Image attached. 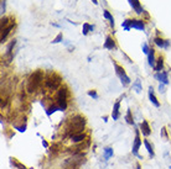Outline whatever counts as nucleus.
Returning a JSON list of instances; mask_svg holds the SVG:
<instances>
[{"label":"nucleus","mask_w":171,"mask_h":169,"mask_svg":"<svg viewBox=\"0 0 171 169\" xmlns=\"http://www.w3.org/2000/svg\"><path fill=\"white\" fill-rule=\"evenodd\" d=\"M88 95L94 98V99H98V94H97V91H95V90H90V91H88Z\"/></svg>","instance_id":"bb28decb"},{"label":"nucleus","mask_w":171,"mask_h":169,"mask_svg":"<svg viewBox=\"0 0 171 169\" xmlns=\"http://www.w3.org/2000/svg\"><path fill=\"white\" fill-rule=\"evenodd\" d=\"M154 53H155V51H154V48H150V51H149V53H148V62H149V66L150 67H155V59H154Z\"/></svg>","instance_id":"2eb2a0df"},{"label":"nucleus","mask_w":171,"mask_h":169,"mask_svg":"<svg viewBox=\"0 0 171 169\" xmlns=\"http://www.w3.org/2000/svg\"><path fill=\"white\" fill-rule=\"evenodd\" d=\"M154 42L156 43V46H159L160 48H166V47H169V41H166V40H162V38H159V37H155L154 38Z\"/></svg>","instance_id":"f8f14e48"},{"label":"nucleus","mask_w":171,"mask_h":169,"mask_svg":"<svg viewBox=\"0 0 171 169\" xmlns=\"http://www.w3.org/2000/svg\"><path fill=\"white\" fill-rule=\"evenodd\" d=\"M114 67H115V73H117V75L119 77L122 84H123L124 87L129 85V84H130V78H129V77L127 75L124 68L120 67L119 64H117V63H114Z\"/></svg>","instance_id":"39448f33"},{"label":"nucleus","mask_w":171,"mask_h":169,"mask_svg":"<svg viewBox=\"0 0 171 169\" xmlns=\"http://www.w3.org/2000/svg\"><path fill=\"white\" fill-rule=\"evenodd\" d=\"M125 118H127V122H128V124H130V125L134 124V120H133V117H132V111H130V110H128Z\"/></svg>","instance_id":"5701e85b"},{"label":"nucleus","mask_w":171,"mask_h":169,"mask_svg":"<svg viewBox=\"0 0 171 169\" xmlns=\"http://www.w3.org/2000/svg\"><path fill=\"white\" fill-rule=\"evenodd\" d=\"M104 152H106V159H108L109 157L113 156V150L112 148H106Z\"/></svg>","instance_id":"393cba45"},{"label":"nucleus","mask_w":171,"mask_h":169,"mask_svg":"<svg viewBox=\"0 0 171 169\" xmlns=\"http://www.w3.org/2000/svg\"><path fill=\"white\" fill-rule=\"evenodd\" d=\"M86 125V118L81 115H76L71 117L68 120L67 124V135L73 136V135H78V133H82V130L84 129Z\"/></svg>","instance_id":"f257e3e1"},{"label":"nucleus","mask_w":171,"mask_h":169,"mask_svg":"<svg viewBox=\"0 0 171 169\" xmlns=\"http://www.w3.org/2000/svg\"><path fill=\"white\" fill-rule=\"evenodd\" d=\"M156 79H159L160 82H162L164 84H169V80H167V73L166 72H160L155 75Z\"/></svg>","instance_id":"dca6fc26"},{"label":"nucleus","mask_w":171,"mask_h":169,"mask_svg":"<svg viewBox=\"0 0 171 169\" xmlns=\"http://www.w3.org/2000/svg\"><path fill=\"white\" fill-rule=\"evenodd\" d=\"M14 26H15V24H10L9 26L4 27V29H1V42L5 41V38L8 37V35L10 33V31L14 29Z\"/></svg>","instance_id":"9d476101"},{"label":"nucleus","mask_w":171,"mask_h":169,"mask_svg":"<svg viewBox=\"0 0 171 169\" xmlns=\"http://www.w3.org/2000/svg\"><path fill=\"white\" fill-rule=\"evenodd\" d=\"M133 87L136 89V93H140L141 91V85H140V79H136V82L133 84Z\"/></svg>","instance_id":"b1692460"},{"label":"nucleus","mask_w":171,"mask_h":169,"mask_svg":"<svg viewBox=\"0 0 171 169\" xmlns=\"http://www.w3.org/2000/svg\"><path fill=\"white\" fill-rule=\"evenodd\" d=\"M119 106H120V103L117 101L114 104V108H113V112H112V116H113V120H118L119 117Z\"/></svg>","instance_id":"a211bd4d"},{"label":"nucleus","mask_w":171,"mask_h":169,"mask_svg":"<svg viewBox=\"0 0 171 169\" xmlns=\"http://www.w3.org/2000/svg\"><path fill=\"white\" fill-rule=\"evenodd\" d=\"M141 144V139H140V133L139 131H136V136H135V141H134V146H133V153L138 156V151H139V147Z\"/></svg>","instance_id":"0eeeda50"},{"label":"nucleus","mask_w":171,"mask_h":169,"mask_svg":"<svg viewBox=\"0 0 171 169\" xmlns=\"http://www.w3.org/2000/svg\"><path fill=\"white\" fill-rule=\"evenodd\" d=\"M132 27H134V29H136V30L144 31L145 24H144V21H143V20H133L132 19Z\"/></svg>","instance_id":"6e6552de"},{"label":"nucleus","mask_w":171,"mask_h":169,"mask_svg":"<svg viewBox=\"0 0 171 169\" xmlns=\"http://www.w3.org/2000/svg\"><path fill=\"white\" fill-rule=\"evenodd\" d=\"M93 30H94V26H93V25H90V24L84 22V24H83V31H82V33L87 35L90 31H93Z\"/></svg>","instance_id":"aec40b11"},{"label":"nucleus","mask_w":171,"mask_h":169,"mask_svg":"<svg viewBox=\"0 0 171 169\" xmlns=\"http://www.w3.org/2000/svg\"><path fill=\"white\" fill-rule=\"evenodd\" d=\"M129 4H130V6L133 8V10L136 12V14H143L144 12V10H143L141 5L139 3V0H128Z\"/></svg>","instance_id":"423d86ee"},{"label":"nucleus","mask_w":171,"mask_h":169,"mask_svg":"<svg viewBox=\"0 0 171 169\" xmlns=\"http://www.w3.org/2000/svg\"><path fill=\"white\" fill-rule=\"evenodd\" d=\"M161 135H164L165 137H167V133H166V130H165V129H162V131H161Z\"/></svg>","instance_id":"2f4dec72"},{"label":"nucleus","mask_w":171,"mask_h":169,"mask_svg":"<svg viewBox=\"0 0 171 169\" xmlns=\"http://www.w3.org/2000/svg\"><path fill=\"white\" fill-rule=\"evenodd\" d=\"M162 68H164V58H162V56H160V57L158 58V62H156L154 69H155L158 73H160L161 70H162Z\"/></svg>","instance_id":"f3484780"},{"label":"nucleus","mask_w":171,"mask_h":169,"mask_svg":"<svg viewBox=\"0 0 171 169\" xmlns=\"http://www.w3.org/2000/svg\"><path fill=\"white\" fill-rule=\"evenodd\" d=\"M149 51H150V48H149L148 43H144V45H143V52H144L145 54H148V53H149Z\"/></svg>","instance_id":"c85d7f7f"},{"label":"nucleus","mask_w":171,"mask_h":169,"mask_svg":"<svg viewBox=\"0 0 171 169\" xmlns=\"http://www.w3.org/2000/svg\"><path fill=\"white\" fill-rule=\"evenodd\" d=\"M140 129H141V132H143L144 136H149L150 133H151V131H150V126H149L148 121H145V120L140 124Z\"/></svg>","instance_id":"9b49d317"},{"label":"nucleus","mask_w":171,"mask_h":169,"mask_svg":"<svg viewBox=\"0 0 171 169\" xmlns=\"http://www.w3.org/2000/svg\"><path fill=\"white\" fill-rule=\"evenodd\" d=\"M103 15H104V17H106L107 20H109V22H111V26L114 27V19H113V16H112V14L109 12L108 10H103Z\"/></svg>","instance_id":"6ab92c4d"},{"label":"nucleus","mask_w":171,"mask_h":169,"mask_svg":"<svg viewBox=\"0 0 171 169\" xmlns=\"http://www.w3.org/2000/svg\"><path fill=\"white\" fill-rule=\"evenodd\" d=\"M92 1H93V4H95V5L98 4V1H97V0H92Z\"/></svg>","instance_id":"473e14b6"},{"label":"nucleus","mask_w":171,"mask_h":169,"mask_svg":"<svg viewBox=\"0 0 171 169\" xmlns=\"http://www.w3.org/2000/svg\"><path fill=\"white\" fill-rule=\"evenodd\" d=\"M9 20H10V17H8V16H5V17H3V19H1V29H4V26L8 25Z\"/></svg>","instance_id":"a878e982"},{"label":"nucleus","mask_w":171,"mask_h":169,"mask_svg":"<svg viewBox=\"0 0 171 169\" xmlns=\"http://www.w3.org/2000/svg\"><path fill=\"white\" fill-rule=\"evenodd\" d=\"M149 99H150V101H151L156 108H160V103L158 101L156 96L154 95V91H153V88H151V87H150V89H149Z\"/></svg>","instance_id":"ddd939ff"},{"label":"nucleus","mask_w":171,"mask_h":169,"mask_svg":"<svg viewBox=\"0 0 171 169\" xmlns=\"http://www.w3.org/2000/svg\"><path fill=\"white\" fill-rule=\"evenodd\" d=\"M67 98H68V90L66 87H61L57 91V106L60 110L65 111L67 109Z\"/></svg>","instance_id":"20e7f679"},{"label":"nucleus","mask_w":171,"mask_h":169,"mask_svg":"<svg viewBox=\"0 0 171 169\" xmlns=\"http://www.w3.org/2000/svg\"><path fill=\"white\" fill-rule=\"evenodd\" d=\"M86 139V135L84 133H78V135H73L71 136V141L74 143H79V142H83Z\"/></svg>","instance_id":"4468645a"},{"label":"nucleus","mask_w":171,"mask_h":169,"mask_svg":"<svg viewBox=\"0 0 171 169\" xmlns=\"http://www.w3.org/2000/svg\"><path fill=\"white\" fill-rule=\"evenodd\" d=\"M58 148H60V144H53L52 147H51V152H58Z\"/></svg>","instance_id":"c756f323"},{"label":"nucleus","mask_w":171,"mask_h":169,"mask_svg":"<svg viewBox=\"0 0 171 169\" xmlns=\"http://www.w3.org/2000/svg\"><path fill=\"white\" fill-rule=\"evenodd\" d=\"M104 47L107 48V50H114L115 47H117V45H115V41L112 36H108L106 42H104Z\"/></svg>","instance_id":"1a4fd4ad"},{"label":"nucleus","mask_w":171,"mask_h":169,"mask_svg":"<svg viewBox=\"0 0 171 169\" xmlns=\"http://www.w3.org/2000/svg\"><path fill=\"white\" fill-rule=\"evenodd\" d=\"M44 80V73L41 72V70H36V72H33L29 80H27V91H29L30 94L35 93L37 90V88L41 85V83Z\"/></svg>","instance_id":"f03ea898"},{"label":"nucleus","mask_w":171,"mask_h":169,"mask_svg":"<svg viewBox=\"0 0 171 169\" xmlns=\"http://www.w3.org/2000/svg\"><path fill=\"white\" fill-rule=\"evenodd\" d=\"M61 77L56 73H51L47 78L45 79V87L51 90V91H55L56 89H58V87L61 85Z\"/></svg>","instance_id":"7ed1b4c3"},{"label":"nucleus","mask_w":171,"mask_h":169,"mask_svg":"<svg viewBox=\"0 0 171 169\" xmlns=\"http://www.w3.org/2000/svg\"><path fill=\"white\" fill-rule=\"evenodd\" d=\"M123 27H124V30L129 31L132 29V19H127L124 22H123Z\"/></svg>","instance_id":"412c9836"},{"label":"nucleus","mask_w":171,"mask_h":169,"mask_svg":"<svg viewBox=\"0 0 171 169\" xmlns=\"http://www.w3.org/2000/svg\"><path fill=\"white\" fill-rule=\"evenodd\" d=\"M61 41H62V33H58L57 37L52 41V43H58V42H61Z\"/></svg>","instance_id":"cd10ccee"},{"label":"nucleus","mask_w":171,"mask_h":169,"mask_svg":"<svg viewBox=\"0 0 171 169\" xmlns=\"http://www.w3.org/2000/svg\"><path fill=\"white\" fill-rule=\"evenodd\" d=\"M144 144H145V147H146V150H148V152H149V154L151 157H154V151H153V147L150 146V143H149V141L148 139H144Z\"/></svg>","instance_id":"4be33fe9"},{"label":"nucleus","mask_w":171,"mask_h":169,"mask_svg":"<svg viewBox=\"0 0 171 169\" xmlns=\"http://www.w3.org/2000/svg\"><path fill=\"white\" fill-rule=\"evenodd\" d=\"M5 4H6L5 0H1V12H3V14L5 12Z\"/></svg>","instance_id":"7c9ffc66"}]
</instances>
